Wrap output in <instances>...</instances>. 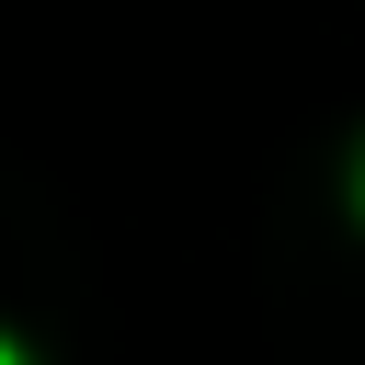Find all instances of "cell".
Listing matches in <instances>:
<instances>
[{"instance_id":"cell-1","label":"cell","mask_w":365,"mask_h":365,"mask_svg":"<svg viewBox=\"0 0 365 365\" xmlns=\"http://www.w3.org/2000/svg\"><path fill=\"white\" fill-rule=\"evenodd\" d=\"M0 365H23V354H11V342H0Z\"/></svg>"}]
</instances>
